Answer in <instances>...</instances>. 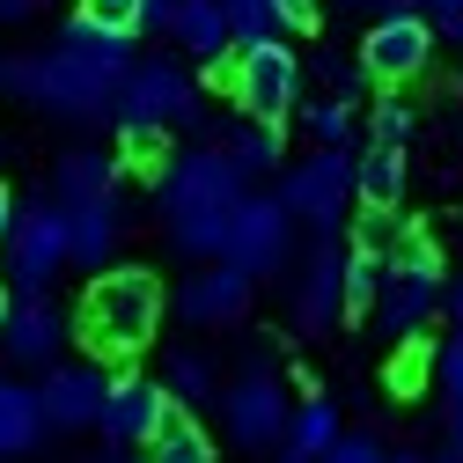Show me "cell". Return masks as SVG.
Returning <instances> with one entry per match:
<instances>
[{"label":"cell","mask_w":463,"mask_h":463,"mask_svg":"<svg viewBox=\"0 0 463 463\" xmlns=\"http://www.w3.org/2000/svg\"><path fill=\"white\" fill-rule=\"evenodd\" d=\"M155 206H162V228L184 258H221V236H228V213L243 206V177L228 169L221 147H192V155H169L162 162V184H155Z\"/></svg>","instance_id":"cell-1"},{"label":"cell","mask_w":463,"mask_h":463,"mask_svg":"<svg viewBox=\"0 0 463 463\" xmlns=\"http://www.w3.org/2000/svg\"><path fill=\"white\" fill-rule=\"evenodd\" d=\"M155 324H162V279L147 265L96 272L89 295H81V317H74V331H81V345L96 361H133L155 338Z\"/></svg>","instance_id":"cell-2"},{"label":"cell","mask_w":463,"mask_h":463,"mask_svg":"<svg viewBox=\"0 0 463 463\" xmlns=\"http://www.w3.org/2000/svg\"><path fill=\"white\" fill-rule=\"evenodd\" d=\"M0 96H23L52 118H110V96H118V74L89 67L74 52H23V60H0Z\"/></svg>","instance_id":"cell-3"},{"label":"cell","mask_w":463,"mask_h":463,"mask_svg":"<svg viewBox=\"0 0 463 463\" xmlns=\"http://www.w3.org/2000/svg\"><path fill=\"white\" fill-rule=\"evenodd\" d=\"M199 74L184 60H169V52H155V60H133L118 74V96H110V118H118V133H169V126H199Z\"/></svg>","instance_id":"cell-4"},{"label":"cell","mask_w":463,"mask_h":463,"mask_svg":"<svg viewBox=\"0 0 463 463\" xmlns=\"http://www.w3.org/2000/svg\"><path fill=\"white\" fill-rule=\"evenodd\" d=\"M441 309V250L420 236V228H404V236L390 243V258H383V287H375V324H383V338H420L427 331V317Z\"/></svg>","instance_id":"cell-5"},{"label":"cell","mask_w":463,"mask_h":463,"mask_svg":"<svg viewBox=\"0 0 463 463\" xmlns=\"http://www.w3.org/2000/svg\"><path fill=\"white\" fill-rule=\"evenodd\" d=\"M302 60L287 52L279 37H265V44H236V67H228V89H236V103H243V118H258V126H287L295 118V103H302Z\"/></svg>","instance_id":"cell-6"},{"label":"cell","mask_w":463,"mask_h":463,"mask_svg":"<svg viewBox=\"0 0 463 463\" xmlns=\"http://www.w3.org/2000/svg\"><path fill=\"white\" fill-rule=\"evenodd\" d=\"M8 287L15 295H52V279L67 272V213L52 199H15V221H8Z\"/></svg>","instance_id":"cell-7"},{"label":"cell","mask_w":463,"mask_h":463,"mask_svg":"<svg viewBox=\"0 0 463 463\" xmlns=\"http://www.w3.org/2000/svg\"><path fill=\"white\" fill-rule=\"evenodd\" d=\"M221 265H236L250 287L295 265V221H287V206L243 192V206L228 213V236H221Z\"/></svg>","instance_id":"cell-8"},{"label":"cell","mask_w":463,"mask_h":463,"mask_svg":"<svg viewBox=\"0 0 463 463\" xmlns=\"http://www.w3.org/2000/svg\"><path fill=\"white\" fill-rule=\"evenodd\" d=\"M279 206H287V221H309L317 236H338L345 206H354V155L345 147H317L309 162H295L279 177Z\"/></svg>","instance_id":"cell-9"},{"label":"cell","mask_w":463,"mask_h":463,"mask_svg":"<svg viewBox=\"0 0 463 463\" xmlns=\"http://www.w3.org/2000/svg\"><path fill=\"white\" fill-rule=\"evenodd\" d=\"M361 81H383V89H404V81H420L427 67H434V30H427V15H412V8H383L375 15V30L361 37Z\"/></svg>","instance_id":"cell-10"},{"label":"cell","mask_w":463,"mask_h":463,"mask_svg":"<svg viewBox=\"0 0 463 463\" xmlns=\"http://www.w3.org/2000/svg\"><path fill=\"white\" fill-rule=\"evenodd\" d=\"M213 404H221L228 441H236V449H272V441L287 434V412H295V404H287V383H279V368H272V361H250L236 383L213 397Z\"/></svg>","instance_id":"cell-11"},{"label":"cell","mask_w":463,"mask_h":463,"mask_svg":"<svg viewBox=\"0 0 463 463\" xmlns=\"http://www.w3.org/2000/svg\"><path fill=\"white\" fill-rule=\"evenodd\" d=\"M169 412H177V404L162 397V383L126 368V375H110V397H103L96 427H103V441H110V449H147V441L169 427Z\"/></svg>","instance_id":"cell-12"},{"label":"cell","mask_w":463,"mask_h":463,"mask_svg":"<svg viewBox=\"0 0 463 463\" xmlns=\"http://www.w3.org/2000/svg\"><path fill=\"white\" fill-rule=\"evenodd\" d=\"M0 345H8V361H15V368H60L67 317L52 309V295H8V317H0Z\"/></svg>","instance_id":"cell-13"},{"label":"cell","mask_w":463,"mask_h":463,"mask_svg":"<svg viewBox=\"0 0 463 463\" xmlns=\"http://www.w3.org/2000/svg\"><path fill=\"white\" fill-rule=\"evenodd\" d=\"M243 309H250V279L236 272V265H199L184 287H177V317L184 324H199V331H228V324H243Z\"/></svg>","instance_id":"cell-14"},{"label":"cell","mask_w":463,"mask_h":463,"mask_svg":"<svg viewBox=\"0 0 463 463\" xmlns=\"http://www.w3.org/2000/svg\"><path fill=\"white\" fill-rule=\"evenodd\" d=\"M37 397V420L44 427H96V412H103V397H110V375L103 368H44V390H30Z\"/></svg>","instance_id":"cell-15"},{"label":"cell","mask_w":463,"mask_h":463,"mask_svg":"<svg viewBox=\"0 0 463 463\" xmlns=\"http://www.w3.org/2000/svg\"><path fill=\"white\" fill-rule=\"evenodd\" d=\"M60 213H67V265L110 272V258L126 243V206L118 199H89V206H60Z\"/></svg>","instance_id":"cell-16"},{"label":"cell","mask_w":463,"mask_h":463,"mask_svg":"<svg viewBox=\"0 0 463 463\" xmlns=\"http://www.w3.org/2000/svg\"><path fill=\"white\" fill-rule=\"evenodd\" d=\"M338 272H345V243L338 236H324L317 250H309V265H302V279H295V331H331L345 309H338Z\"/></svg>","instance_id":"cell-17"},{"label":"cell","mask_w":463,"mask_h":463,"mask_svg":"<svg viewBox=\"0 0 463 463\" xmlns=\"http://www.w3.org/2000/svg\"><path fill=\"white\" fill-rule=\"evenodd\" d=\"M126 162L103 147H67L60 169H52V206H89V199H118Z\"/></svg>","instance_id":"cell-18"},{"label":"cell","mask_w":463,"mask_h":463,"mask_svg":"<svg viewBox=\"0 0 463 463\" xmlns=\"http://www.w3.org/2000/svg\"><path fill=\"white\" fill-rule=\"evenodd\" d=\"M404 184H412L404 147H361V155H354V199H361L368 213H397V206H404Z\"/></svg>","instance_id":"cell-19"},{"label":"cell","mask_w":463,"mask_h":463,"mask_svg":"<svg viewBox=\"0 0 463 463\" xmlns=\"http://www.w3.org/2000/svg\"><path fill=\"white\" fill-rule=\"evenodd\" d=\"M169 37L184 44V60H199V67H213V74H221V60H228V52H236L221 0H177V30H169Z\"/></svg>","instance_id":"cell-20"},{"label":"cell","mask_w":463,"mask_h":463,"mask_svg":"<svg viewBox=\"0 0 463 463\" xmlns=\"http://www.w3.org/2000/svg\"><path fill=\"white\" fill-rule=\"evenodd\" d=\"M162 397L177 404V412H206V404L221 397V375L206 354H169L162 361Z\"/></svg>","instance_id":"cell-21"},{"label":"cell","mask_w":463,"mask_h":463,"mask_svg":"<svg viewBox=\"0 0 463 463\" xmlns=\"http://www.w3.org/2000/svg\"><path fill=\"white\" fill-rule=\"evenodd\" d=\"M221 155H228V169L250 184V177H265V169H279V126H258V118H236L221 133Z\"/></svg>","instance_id":"cell-22"},{"label":"cell","mask_w":463,"mask_h":463,"mask_svg":"<svg viewBox=\"0 0 463 463\" xmlns=\"http://www.w3.org/2000/svg\"><path fill=\"white\" fill-rule=\"evenodd\" d=\"M44 441V420H37V397L23 383L0 375V456H30Z\"/></svg>","instance_id":"cell-23"},{"label":"cell","mask_w":463,"mask_h":463,"mask_svg":"<svg viewBox=\"0 0 463 463\" xmlns=\"http://www.w3.org/2000/svg\"><path fill=\"white\" fill-rule=\"evenodd\" d=\"M60 52H74V60H89V67H110V74H126V67H133V37L96 30L89 15H74V23L60 30Z\"/></svg>","instance_id":"cell-24"},{"label":"cell","mask_w":463,"mask_h":463,"mask_svg":"<svg viewBox=\"0 0 463 463\" xmlns=\"http://www.w3.org/2000/svg\"><path fill=\"white\" fill-rule=\"evenodd\" d=\"M147 463H221V449L192 412H169V427L147 441Z\"/></svg>","instance_id":"cell-25"},{"label":"cell","mask_w":463,"mask_h":463,"mask_svg":"<svg viewBox=\"0 0 463 463\" xmlns=\"http://www.w3.org/2000/svg\"><path fill=\"white\" fill-rule=\"evenodd\" d=\"M279 441H295L302 456H324L331 441H338V404L331 397H302L295 412H287V434Z\"/></svg>","instance_id":"cell-26"},{"label":"cell","mask_w":463,"mask_h":463,"mask_svg":"<svg viewBox=\"0 0 463 463\" xmlns=\"http://www.w3.org/2000/svg\"><path fill=\"white\" fill-rule=\"evenodd\" d=\"M375 287H383V258L345 243V272H338V309L345 317H368L375 309Z\"/></svg>","instance_id":"cell-27"},{"label":"cell","mask_w":463,"mask_h":463,"mask_svg":"<svg viewBox=\"0 0 463 463\" xmlns=\"http://www.w3.org/2000/svg\"><path fill=\"white\" fill-rule=\"evenodd\" d=\"M412 133H420V110L404 96H383L375 118H368V147H412Z\"/></svg>","instance_id":"cell-28"},{"label":"cell","mask_w":463,"mask_h":463,"mask_svg":"<svg viewBox=\"0 0 463 463\" xmlns=\"http://www.w3.org/2000/svg\"><path fill=\"white\" fill-rule=\"evenodd\" d=\"M221 15H228V37H236V44H265V37H279L272 0H221Z\"/></svg>","instance_id":"cell-29"},{"label":"cell","mask_w":463,"mask_h":463,"mask_svg":"<svg viewBox=\"0 0 463 463\" xmlns=\"http://www.w3.org/2000/svg\"><path fill=\"white\" fill-rule=\"evenodd\" d=\"M309 133H317V147H345L354 140V103H309Z\"/></svg>","instance_id":"cell-30"},{"label":"cell","mask_w":463,"mask_h":463,"mask_svg":"<svg viewBox=\"0 0 463 463\" xmlns=\"http://www.w3.org/2000/svg\"><path fill=\"white\" fill-rule=\"evenodd\" d=\"M81 15H89L96 30H118V37H133V23H140V0H81Z\"/></svg>","instance_id":"cell-31"},{"label":"cell","mask_w":463,"mask_h":463,"mask_svg":"<svg viewBox=\"0 0 463 463\" xmlns=\"http://www.w3.org/2000/svg\"><path fill=\"white\" fill-rule=\"evenodd\" d=\"M317 74L331 81V103H354V96H361V67H354V60H338V52H324Z\"/></svg>","instance_id":"cell-32"},{"label":"cell","mask_w":463,"mask_h":463,"mask_svg":"<svg viewBox=\"0 0 463 463\" xmlns=\"http://www.w3.org/2000/svg\"><path fill=\"white\" fill-rule=\"evenodd\" d=\"M434 375H441V390H449V404H456V412H463V331L441 345V354H434Z\"/></svg>","instance_id":"cell-33"},{"label":"cell","mask_w":463,"mask_h":463,"mask_svg":"<svg viewBox=\"0 0 463 463\" xmlns=\"http://www.w3.org/2000/svg\"><path fill=\"white\" fill-rule=\"evenodd\" d=\"M427 30H434V44L441 37L463 44V0H427Z\"/></svg>","instance_id":"cell-34"},{"label":"cell","mask_w":463,"mask_h":463,"mask_svg":"<svg viewBox=\"0 0 463 463\" xmlns=\"http://www.w3.org/2000/svg\"><path fill=\"white\" fill-rule=\"evenodd\" d=\"M317 463H383V449H375V441H361V434H345V441H331Z\"/></svg>","instance_id":"cell-35"},{"label":"cell","mask_w":463,"mask_h":463,"mask_svg":"<svg viewBox=\"0 0 463 463\" xmlns=\"http://www.w3.org/2000/svg\"><path fill=\"white\" fill-rule=\"evenodd\" d=\"M133 30H147V37H169L177 30V0H140V23Z\"/></svg>","instance_id":"cell-36"},{"label":"cell","mask_w":463,"mask_h":463,"mask_svg":"<svg viewBox=\"0 0 463 463\" xmlns=\"http://www.w3.org/2000/svg\"><path fill=\"white\" fill-rule=\"evenodd\" d=\"M279 30H317V0H272Z\"/></svg>","instance_id":"cell-37"},{"label":"cell","mask_w":463,"mask_h":463,"mask_svg":"<svg viewBox=\"0 0 463 463\" xmlns=\"http://www.w3.org/2000/svg\"><path fill=\"white\" fill-rule=\"evenodd\" d=\"M420 375H427V361H420V354H404V361L390 368V390H420Z\"/></svg>","instance_id":"cell-38"},{"label":"cell","mask_w":463,"mask_h":463,"mask_svg":"<svg viewBox=\"0 0 463 463\" xmlns=\"http://www.w3.org/2000/svg\"><path fill=\"white\" fill-rule=\"evenodd\" d=\"M37 8H44V0H0V23H30Z\"/></svg>","instance_id":"cell-39"},{"label":"cell","mask_w":463,"mask_h":463,"mask_svg":"<svg viewBox=\"0 0 463 463\" xmlns=\"http://www.w3.org/2000/svg\"><path fill=\"white\" fill-rule=\"evenodd\" d=\"M441 309H449V317H456V331H463V279H456V287H441Z\"/></svg>","instance_id":"cell-40"},{"label":"cell","mask_w":463,"mask_h":463,"mask_svg":"<svg viewBox=\"0 0 463 463\" xmlns=\"http://www.w3.org/2000/svg\"><path fill=\"white\" fill-rule=\"evenodd\" d=\"M272 463H317V456H302L295 441H272Z\"/></svg>","instance_id":"cell-41"},{"label":"cell","mask_w":463,"mask_h":463,"mask_svg":"<svg viewBox=\"0 0 463 463\" xmlns=\"http://www.w3.org/2000/svg\"><path fill=\"white\" fill-rule=\"evenodd\" d=\"M8 221H15V192L0 184V243H8Z\"/></svg>","instance_id":"cell-42"},{"label":"cell","mask_w":463,"mask_h":463,"mask_svg":"<svg viewBox=\"0 0 463 463\" xmlns=\"http://www.w3.org/2000/svg\"><path fill=\"white\" fill-rule=\"evenodd\" d=\"M449 456L463 463V412H456V427H449Z\"/></svg>","instance_id":"cell-43"},{"label":"cell","mask_w":463,"mask_h":463,"mask_svg":"<svg viewBox=\"0 0 463 463\" xmlns=\"http://www.w3.org/2000/svg\"><path fill=\"white\" fill-rule=\"evenodd\" d=\"M383 8H412V15H427V0H383Z\"/></svg>","instance_id":"cell-44"},{"label":"cell","mask_w":463,"mask_h":463,"mask_svg":"<svg viewBox=\"0 0 463 463\" xmlns=\"http://www.w3.org/2000/svg\"><path fill=\"white\" fill-rule=\"evenodd\" d=\"M383 463H427V456H412V449H397V456H383Z\"/></svg>","instance_id":"cell-45"},{"label":"cell","mask_w":463,"mask_h":463,"mask_svg":"<svg viewBox=\"0 0 463 463\" xmlns=\"http://www.w3.org/2000/svg\"><path fill=\"white\" fill-rule=\"evenodd\" d=\"M103 463H133V456H126V449H110V456H103Z\"/></svg>","instance_id":"cell-46"},{"label":"cell","mask_w":463,"mask_h":463,"mask_svg":"<svg viewBox=\"0 0 463 463\" xmlns=\"http://www.w3.org/2000/svg\"><path fill=\"white\" fill-rule=\"evenodd\" d=\"M434 463H456V456H449V449H441V456H434Z\"/></svg>","instance_id":"cell-47"},{"label":"cell","mask_w":463,"mask_h":463,"mask_svg":"<svg viewBox=\"0 0 463 463\" xmlns=\"http://www.w3.org/2000/svg\"><path fill=\"white\" fill-rule=\"evenodd\" d=\"M0 317H8V295H0Z\"/></svg>","instance_id":"cell-48"},{"label":"cell","mask_w":463,"mask_h":463,"mask_svg":"<svg viewBox=\"0 0 463 463\" xmlns=\"http://www.w3.org/2000/svg\"><path fill=\"white\" fill-rule=\"evenodd\" d=\"M0 155H8V140H0Z\"/></svg>","instance_id":"cell-49"},{"label":"cell","mask_w":463,"mask_h":463,"mask_svg":"<svg viewBox=\"0 0 463 463\" xmlns=\"http://www.w3.org/2000/svg\"><path fill=\"white\" fill-rule=\"evenodd\" d=\"M354 8H368V0H354Z\"/></svg>","instance_id":"cell-50"}]
</instances>
